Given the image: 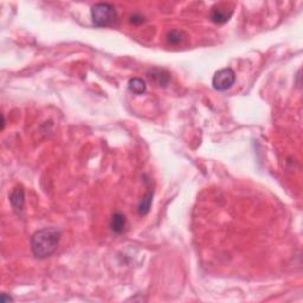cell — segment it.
I'll return each instance as SVG.
<instances>
[{
	"label": "cell",
	"instance_id": "cell-3",
	"mask_svg": "<svg viewBox=\"0 0 303 303\" xmlns=\"http://www.w3.org/2000/svg\"><path fill=\"white\" fill-rule=\"evenodd\" d=\"M236 82V73L231 68H224L218 70L212 78V87L217 91H225L230 89Z\"/></svg>",
	"mask_w": 303,
	"mask_h": 303
},
{
	"label": "cell",
	"instance_id": "cell-9",
	"mask_svg": "<svg viewBox=\"0 0 303 303\" xmlns=\"http://www.w3.org/2000/svg\"><path fill=\"white\" fill-rule=\"evenodd\" d=\"M152 199H153V193L148 192L143 196V199L140 200L138 205V212L140 215H146L149 212L152 205Z\"/></svg>",
	"mask_w": 303,
	"mask_h": 303
},
{
	"label": "cell",
	"instance_id": "cell-8",
	"mask_svg": "<svg viewBox=\"0 0 303 303\" xmlns=\"http://www.w3.org/2000/svg\"><path fill=\"white\" fill-rule=\"evenodd\" d=\"M128 89H129L130 92L135 95H143L146 92L147 86H146V82H144L143 78H132L128 82Z\"/></svg>",
	"mask_w": 303,
	"mask_h": 303
},
{
	"label": "cell",
	"instance_id": "cell-10",
	"mask_svg": "<svg viewBox=\"0 0 303 303\" xmlns=\"http://www.w3.org/2000/svg\"><path fill=\"white\" fill-rule=\"evenodd\" d=\"M167 40L171 44H179L182 40V32L178 31V30H173L167 35Z\"/></svg>",
	"mask_w": 303,
	"mask_h": 303
},
{
	"label": "cell",
	"instance_id": "cell-2",
	"mask_svg": "<svg viewBox=\"0 0 303 303\" xmlns=\"http://www.w3.org/2000/svg\"><path fill=\"white\" fill-rule=\"evenodd\" d=\"M117 18L119 16L115 6L108 2H98L91 7V19L95 26H111L116 23Z\"/></svg>",
	"mask_w": 303,
	"mask_h": 303
},
{
	"label": "cell",
	"instance_id": "cell-11",
	"mask_svg": "<svg viewBox=\"0 0 303 303\" xmlns=\"http://www.w3.org/2000/svg\"><path fill=\"white\" fill-rule=\"evenodd\" d=\"M130 23L143 24V17H141V16H139V15H133L132 17H130Z\"/></svg>",
	"mask_w": 303,
	"mask_h": 303
},
{
	"label": "cell",
	"instance_id": "cell-7",
	"mask_svg": "<svg viewBox=\"0 0 303 303\" xmlns=\"http://www.w3.org/2000/svg\"><path fill=\"white\" fill-rule=\"evenodd\" d=\"M110 228L113 232H115L117 234H121L122 232H125V228H127V219H125V215L122 214L121 212H115L111 217L110 220Z\"/></svg>",
	"mask_w": 303,
	"mask_h": 303
},
{
	"label": "cell",
	"instance_id": "cell-4",
	"mask_svg": "<svg viewBox=\"0 0 303 303\" xmlns=\"http://www.w3.org/2000/svg\"><path fill=\"white\" fill-rule=\"evenodd\" d=\"M10 203L16 214L20 215L23 214L24 205H25V192H24V188L21 185H19L12 191L10 196Z\"/></svg>",
	"mask_w": 303,
	"mask_h": 303
},
{
	"label": "cell",
	"instance_id": "cell-12",
	"mask_svg": "<svg viewBox=\"0 0 303 303\" xmlns=\"http://www.w3.org/2000/svg\"><path fill=\"white\" fill-rule=\"evenodd\" d=\"M0 301L2 303H6L10 301H13V299L11 296H6V294H1V297H0Z\"/></svg>",
	"mask_w": 303,
	"mask_h": 303
},
{
	"label": "cell",
	"instance_id": "cell-5",
	"mask_svg": "<svg viewBox=\"0 0 303 303\" xmlns=\"http://www.w3.org/2000/svg\"><path fill=\"white\" fill-rule=\"evenodd\" d=\"M232 13H233V11H232V9H229L228 6H224V5H215L211 11L210 18H211V20L214 21V24L222 25V24L228 23V21L230 20Z\"/></svg>",
	"mask_w": 303,
	"mask_h": 303
},
{
	"label": "cell",
	"instance_id": "cell-1",
	"mask_svg": "<svg viewBox=\"0 0 303 303\" xmlns=\"http://www.w3.org/2000/svg\"><path fill=\"white\" fill-rule=\"evenodd\" d=\"M62 232L57 228H44L35 232L31 237V250L36 258L45 259L58 249Z\"/></svg>",
	"mask_w": 303,
	"mask_h": 303
},
{
	"label": "cell",
	"instance_id": "cell-6",
	"mask_svg": "<svg viewBox=\"0 0 303 303\" xmlns=\"http://www.w3.org/2000/svg\"><path fill=\"white\" fill-rule=\"evenodd\" d=\"M147 75L151 78V81L159 87H166L171 80L170 73L163 69H152L147 72Z\"/></svg>",
	"mask_w": 303,
	"mask_h": 303
}]
</instances>
